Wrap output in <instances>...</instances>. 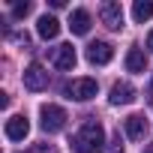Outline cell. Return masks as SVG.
Instances as JSON below:
<instances>
[{"mask_svg":"<svg viewBox=\"0 0 153 153\" xmlns=\"http://www.w3.org/2000/svg\"><path fill=\"white\" fill-rule=\"evenodd\" d=\"M150 90H153V84H150Z\"/></svg>","mask_w":153,"mask_h":153,"instance_id":"ffe728a7","label":"cell"},{"mask_svg":"<svg viewBox=\"0 0 153 153\" xmlns=\"http://www.w3.org/2000/svg\"><path fill=\"white\" fill-rule=\"evenodd\" d=\"M27 132H30V123H27L24 114H15V117L6 120V138H9V141H24Z\"/></svg>","mask_w":153,"mask_h":153,"instance_id":"ba28073f","label":"cell"},{"mask_svg":"<svg viewBox=\"0 0 153 153\" xmlns=\"http://www.w3.org/2000/svg\"><path fill=\"white\" fill-rule=\"evenodd\" d=\"M147 48L153 51V30H150V36H147Z\"/></svg>","mask_w":153,"mask_h":153,"instance_id":"ac0fdd59","label":"cell"},{"mask_svg":"<svg viewBox=\"0 0 153 153\" xmlns=\"http://www.w3.org/2000/svg\"><path fill=\"white\" fill-rule=\"evenodd\" d=\"M96 90H99V84H96L93 78H72V81L66 84V96L75 99V102H87V99H93Z\"/></svg>","mask_w":153,"mask_h":153,"instance_id":"7a4b0ae2","label":"cell"},{"mask_svg":"<svg viewBox=\"0 0 153 153\" xmlns=\"http://www.w3.org/2000/svg\"><path fill=\"white\" fill-rule=\"evenodd\" d=\"M75 153H102L105 150V129L99 120H87L72 138Z\"/></svg>","mask_w":153,"mask_h":153,"instance_id":"6da1fadb","label":"cell"},{"mask_svg":"<svg viewBox=\"0 0 153 153\" xmlns=\"http://www.w3.org/2000/svg\"><path fill=\"white\" fill-rule=\"evenodd\" d=\"M126 69H129V72H144V69H147V57H144L141 48H129V54H126Z\"/></svg>","mask_w":153,"mask_h":153,"instance_id":"4fadbf2b","label":"cell"},{"mask_svg":"<svg viewBox=\"0 0 153 153\" xmlns=\"http://www.w3.org/2000/svg\"><path fill=\"white\" fill-rule=\"evenodd\" d=\"M111 57H114V48L108 42H90L87 45V60L93 66H105V63H111Z\"/></svg>","mask_w":153,"mask_h":153,"instance_id":"8992f818","label":"cell"},{"mask_svg":"<svg viewBox=\"0 0 153 153\" xmlns=\"http://www.w3.org/2000/svg\"><path fill=\"white\" fill-rule=\"evenodd\" d=\"M111 153H123V141H120V132H114V138H111V147H108Z\"/></svg>","mask_w":153,"mask_h":153,"instance_id":"e0dca14e","label":"cell"},{"mask_svg":"<svg viewBox=\"0 0 153 153\" xmlns=\"http://www.w3.org/2000/svg\"><path fill=\"white\" fill-rule=\"evenodd\" d=\"M51 63H54L57 69H72L75 63H78L75 48H72V45H57V48H51Z\"/></svg>","mask_w":153,"mask_h":153,"instance_id":"52a82bcc","label":"cell"},{"mask_svg":"<svg viewBox=\"0 0 153 153\" xmlns=\"http://www.w3.org/2000/svg\"><path fill=\"white\" fill-rule=\"evenodd\" d=\"M27 153H57V147L54 144H33Z\"/></svg>","mask_w":153,"mask_h":153,"instance_id":"9a60e30c","label":"cell"},{"mask_svg":"<svg viewBox=\"0 0 153 153\" xmlns=\"http://www.w3.org/2000/svg\"><path fill=\"white\" fill-rule=\"evenodd\" d=\"M36 33H39L42 39H54V36L60 33V21H57L54 15H42L39 24H36Z\"/></svg>","mask_w":153,"mask_h":153,"instance_id":"7c38bea8","label":"cell"},{"mask_svg":"<svg viewBox=\"0 0 153 153\" xmlns=\"http://www.w3.org/2000/svg\"><path fill=\"white\" fill-rule=\"evenodd\" d=\"M69 27H72V33H75V36L90 33V12H87V9H75V12H72V18H69Z\"/></svg>","mask_w":153,"mask_h":153,"instance_id":"8fae6325","label":"cell"},{"mask_svg":"<svg viewBox=\"0 0 153 153\" xmlns=\"http://www.w3.org/2000/svg\"><path fill=\"white\" fill-rule=\"evenodd\" d=\"M144 153H153V141H150V144H147V147H144Z\"/></svg>","mask_w":153,"mask_h":153,"instance_id":"d6986e66","label":"cell"},{"mask_svg":"<svg viewBox=\"0 0 153 153\" xmlns=\"http://www.w3.org/2000/svg\"><path fill=\"white\" fill-rule=\"evenodd\" d=\"M27 12H30V3H15V6H12V15H15V18H24Z\"/></svg>","mask_w":153,"mask_h":153,"instance_id":"2e32d148","label":"cell"},{"mask_svg":"<svg viewBox=\"0 0 153 153\" xmlns=\"http://www.w3.org/2000/svg\"><path fill=\"white\" fill-rule=\"evenodd\" d=\"M39 126L45 129V132H60L63 126H66V111L60 108V105H42L39 108Z\"/></svg>","mask_w":153,"mask_h":153,"instance_id":"3957f363","label":"cell"},{"mask_svg":"<svg viewBox=\"0 0 153 153\" xmlns=\"http://www.w3.org/2000/svg\"><path fill=\"white\" fill-rule=\"evenodd\" d=\"M123 129H126V135H129L132 141H141V138L147 135V120H144L141 114H129V117L123 120Z\"/></svg>","mask_w":153,"mask_h":153,"instance_id":"30bf717a","label":"cell"},{"mask_svg":"<svg viewBox=\"0 0 153 153\" xmlns=\"http://www.w3.org/2000/svg\"><path fill=\"white\" fill-rule=\"evenodd\" d=\"M135 99V87L129 84V81H117L114 87H111V93H108V102L111 105H129Z\"/></svg>","mask_w":153,"mask_h":153,"instance_id":"9c48e42d","label":"cell"},{"mask_svg":"<svg viewBox=\"0 0 153 153\" xmlns=\"http://www.w3.org/2000/svg\"><path fill=\"white\" fill-rule=\"evenodd\" d=\"M132 18H135L138 24L150 21V18H153V3H150V0H135V6H132Z\"/></svg>","mask_w":153,"mask_h":153,"instance_id":"5bb4252c","label":"cell"},{"mask_svg":"<svg viewBox=\"0 0 153 153\" xmlns=\"http://www.w3.org/2000/svg\"><path fill=\"white\" fill-rule=\"evenodd\" d=\"M24 87L27 90H45L48 87V72L39 66V63H30L24 69Z\"/></svg>","mask_w":153,"mask_h":153,"instance_id":"5b68a950","label":"cell"},{"mask_svg":"<svg viewBox=\"0 0 153 153\" xmlns=\"http://www.w3.org/2000/svg\"><path fill=\"white\" fill-rule=\"evenodd\" d=\"M99 18H102V24H105V27L120 30V27H123V6H120V3H114V0H108V3H102V6H99Z\"/></svg>","mask_w":153,"mask_h":153,"instance_id":"277c9868","label":"cell"}]
</instances>
